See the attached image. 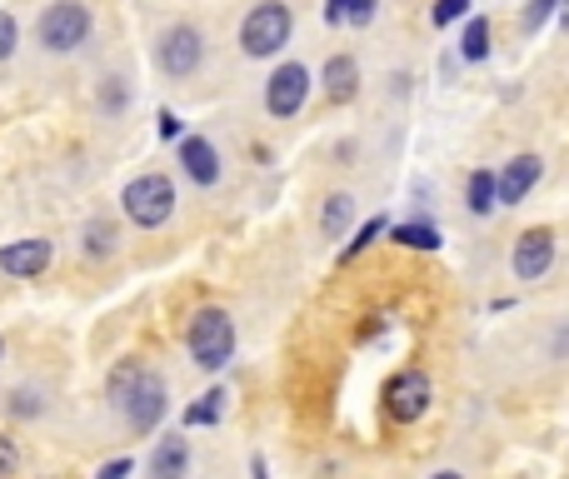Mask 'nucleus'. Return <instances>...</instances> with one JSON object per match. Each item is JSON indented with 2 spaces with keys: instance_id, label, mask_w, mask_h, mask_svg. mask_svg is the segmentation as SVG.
<instances>
[{
  "instance_id": "nucleus-1",
  "label": "nucleus",
  "mask_w": 569,
  "mask_h": 479,
  "mask_svg": "<svg viewBox=\"0 0 569 479\" xmlns=\"http://www.w3.org/2000/svg\"><path fill=\"white\" fill-rule=\"evenodd\" d=\"M36 36L50 56H70L90 40V6L86 0H50L36 20Z\"/></svg>"
},
{
  "instance_id": "nucleus-2",
  "label": "nucleus",
  "mask_w": 569,
  "mask_h": 479,
  "mask_svg": "<svg viewBox=\"0 0 569 479\" xmlns=\"http://www.w3.org/2000/svg\"><path fill=\"white\" fill-rule=\"evenodd\" d=\"M186 345L200 370H220V365H230V355H236V325H230L226 310H196V320H190V330H186Z\"/></svg>"
},
{
  "instance_id": "nucleus-3",
  "label": "nucleus",
  "mask_w": 569,
  "mask_h": 479,
  "mask_svg": "<svg viewBox=\"0 0 569 479\" xmlns=\"http://www.w3.org/2000/svg\"><path fill=\"white\" fill-rule=\"evenodd\" d=\"M120 206H126L130 226L160 230L170 216H176V186H170L166 176H136L126 190H120Z\"/></svg>"
},
{
  "instance_id": "nucleus-4",
  "label": "nucleus",
  "mask_w": 569,
  "mask_h": 479,
  "mask_svg": "<svg viewBox=\"0 0 569 479\" xmlns=\"http://www.w3.org/2000/svg\"><path fill=\"white\" fill-rule=\"evenodd\" d=\"M290 6H280V0H260L256 10L246 16V26H240V50L256 60L276 56V50L290 40Z\"/></svg>"
},
{
  "instance_id": "nucleus-5",
  "label": "nucleus",
  "mask_w": 569,
  "mask_h": 479,
  "mask_svg": "<svg viewBox=\"0 0 569 479\" xmlns=\"http://www.w3.org/2000/svg\"><path fill=\"white\" fill-rule=\"evenodd\" d=\"M120 410H126V420H130V430L136 435H150L160 425V415H166V380L160 375H150L146 365L136 370V380H130V390L120 395Z\"/></svg>"
},
{
  "instance_id": "nucleus-6",
  "label": "nucleus",
  "mask_w": 569,
  "mask_h": 479,
  "mask_svg": "<svg viewBox=\"0 0 569 479\" xmlns=\"http://www.w3.org/2000/svg\"><path fill=\"white\" fill-rule=\"evenodd\" d=\"M200 60H206V36H200L196 26H170L166 36H160V46H156V66L166 70L170 80L196 76Z\"/></svg>"
},
{
  "instance_id": "nucleus-7",
  "label": "nucleus",
  "mask_w": 569,
  "mask_h": 479,
  "mask_svg": "<svg viewBox=\"0 0 569 479\" xmlns=\"http://www.w3.org/2000/svg\"><path fill=\"white\" fill-rule=\"evenodd\" d=\"M425 410H430V375L425 370L390 375V385H385V415L395 425H415Z\"/></svg>"
},
{
  "instance_id": "nucleus-8",
  "label": "nucleus",
  "mask_w": 569,
  "mask_h": 479,
  "mask_svg": "<svg viewBox=\"0 0 569 479\" xmlns=\"http://www.w3.org/2000/svg\"><path fill=\"white\" fill-rule=\"evenodd\" d=\"M305 96H310V70H305L300 60H295V66H280L276 76L266 80V110L270 116H280V120L300 116Z\"/></svg>"
},
{
  "instance_id": "nucleus-9",
  "label": "nucleus",
  "mask_w": 569,
  "mask_h": 479,
  "mask_svg": "<svg viewBox=\"0 0 569 479\" xmlns=\"http://www.w3.org/2000/svg\"><path fill=\"white\" fill-rule=\"evenodd\" d=\"M510 265H515V275H520V280H540V275L555 265V236H550V230H525V236L515 240Z\"/></svg>"
},
{
  "instance_id": "nucleus-10",
  "label": "nucleus",
  "mask_w": 569,
  "mask_h": 479,
  "mask_svg": "<svg viewBox=\"0 0 569 479\" xmlns=\"http://www.w3.org/2000/svg\"><path fill=\"white\" fill-rule=\"evenodd\" d=\"M50 265V240H16V245H0V270L16 275V280H36L46 275Z\"/></svg>"
},
{
  "instance_id": "nucleus-11",
  "label": "nucleus",
  "mask_w": 569,
  "mask_h": 479,
  "mask_svg": "<svg viewBox=\"0 0 569 479\" xmlns=\"http://www.w3.org/2000/svg\"><path fill=\"white\" fill-rule=\"evenodd\" d=\"M535 180H540V160H535V156H515L510 166L495 176V200H500V206H520V200L535 190Z\"/></svg>"
},
{
  "instance_id": "nucleus-12",
  "label": "nucleus",
  "mask_w": 569,
  "mask_h": 479,
  "mask_svg": "<svg viewBox=\"0 0 569 479\" xmlns=\"http://www.w3.org/2000/svg\"><path fill=\"white\" fill-rule=\"evenodd\" d=\"M180 170H186L196 186H216L220 180V156L206 136H186L180 140Z\"/></svg>"
},
{
  "instance_id": "nucleus-13",
  "label": "nucleus",
  "mask_w": 569,
  "mask_h": 479,
  "mask_svg": "<svg viewBox=\"0 0 569 479\" xmlns=\"http://www.w3.org/2000/svg\"><path fill=\"white\" fill-rule=\"evenodd\" d=\"M325 96H330L335 106H350V100L360 96V66H355V56L325 60Z\"/></svg>"
},
{
  "instance_id": "nucleus-14",
  "label": "nucleus",
  "mask_w": 569,
  "mask_h": 479,
  "mask_svg": "<svg viewBox=\"0 0 569 479\" xmlns=\"http://www.w3.org/2000/svg\"><path fill=\"white\" fill-rule=\"evenodd\" d=\"M186 470H190V445L180 435H166L156 445V455H150V479H186Z\"/></svg>"
},
{
  "instance_id": "nucleus-15",
  "label": "nucleus",
  "mask_w": 569,
  "mask_h": 479,
  "mask_svg": "<svg viewBox=\"0 0 569 479\" xmlns=\"http://www.w3.org/2000/svg\"><path fill=\"white\" fill-rule=\"evenodd\" d=\"M380 0H325V20L330 26H370Z\"/></svg>"
},
{
  "instance_id": "nucleus-16",
  "label": "nucleus",
  "mask_w": 569,
  "mask_h": 479,
  "mask_svg": "<svg viewBox=\"0 0 569 479\" xmlns=\"http://www.w3.org/2000/svg\"><path fill=\"white\" fill-rule=\"evenodd\" d=\"M350 220H355V200L350 196H330L325 200V210H320V230L330 240H340L345 230H350Z\"/></svg>"
},
{
  "instance_id": "nucleus-17",
  "label": "nucleus",
  "mask_w": 569,
  "mask_h": 479,
  "mask_svg": "<svg viewBox=\"0 0 569 479\" xmlns=\"http://www.w3.org/2000/svg\"><path fill=\"white\" fill-rule=\"evenodd\" d=\"M390 236H395V245H405V250H440V230H435L430 220H410V226H395Z\"/></svg>"
},
{
  "instance_id": "nucleus-18",
  "label": "nucleus",
  "mask_w": 569,
  "mask_h": 479,
  "mask_svg": "<svg viewBox=\"0 0 569 479\" xmlns=\"http://www.w3.org/2000/svg\"><path fill=\"white\" fill-rule=\"evenodd\" d=\"M116 240H120V230L110 226V220H90V226H86V255H90V260L116 255Z\"/></svg>"
},
{
  "instance_id": "nucleus-19",
  "label": "nucleus",
  "mask_w": 569,
  "mask_h": 479,
  "mask_svg": "<svg viewBox=\"0 0 569 479\" xmlns=\"http://www.w3.org/2000/svg\"><path fill=\"white\" fill-rule=\"evenodd\" d=\"M220 415H226V390H206L196 405L186 410V425L196 430V425H216Z\"/></svg>"
},
{
  "instance_id": "nucleus-20",
  "label": "nucleus",
  "mask_w": 569,
  "mask_h": 479,
  "mask_svg": "<svg viewBox=\"0 0 569 479\" xmlns=\"http://www.w3.org/2000/svg\"><path fill=\"white\" fill-rule=\"evenodd\" d=\"M460 56H465V60H485V56H490V20L475 16L470 26H465V36H460Z\"/></svg>"
},
{
  "instance_id": "nucleus-21",
  "label": "nucleus",
  "mask_w": 569,
  "mask_h": 479,
  "mask_svg": "<svg viewBox=\"0 0 569 479\" xmlns=\"http://www.w3.org/2000/svg\"><path fill=\"white\" fill-rule=\"evenodd\" d=\"M470 210L475 216H490L495 210V170H475L470 176Z\"/></svg>"
},
{
  "instance_id": "nucleus-22",
  "label": "nucleus",
  "mask_w": 569,
  "mask_h": 479,
  "mask_svg": "<svg viewBox=\"0 0 569 479\" xmlns=\"http://www.w3.org/2000/svg\"><path fill=\"white\" fill-rule=\"evenodd\" d=\"M385 230H390V226H385V220H380V216H375V220H365V226H360V236H355L350 245H345V260H355V255H360V250H370V245H375V240H380V236H385Z\"/></svg>"
},
{
  "instance_id": "nucleus-23",
  "label": "nucleus",
  "mask_w": 569,
  "mask_h": 479,
  "mask_svg": "<svg viewBox=\"0 0 569 479\" xmlns=\"http://www.w3.org/2000/svg\"><path fill=\"white\" fill-rule=\"evenodd\" d=\"M560 6H565V0H530V6H525V16H520V20H525V30H540Z\"/></svg>"
},
{
  "instance_id": "nucleus-24",
  "label": "nucleus",
  "mask_w": 569,
  "mask_h": 479,
  "mask_svg": "<svg viewBox=\"0 0 569 479\" xmlns=\"http://www.w3.org/2000/svg\"><path fill=\"white\" fill-rule=\"evenodd\" d=\"M16 40H20L16 16H10V10H0V60H10V56H16Z\"/></svg>"
},
{
  "instance_id": "nucleus-25",
  "label": "nucleus",
  "mask_w": 569,
  "mask_h": 479,
  "mask_svg": "<svg viewBox=\"0 0 569 479\" xmlns=\"http://www.w3.org/2000/svg\"><path fill=\"white\" fill-rule=\"evenodd\" d=\"M126 80H120V76H110L106 80V86H100V106H106V110H126Z\"/></svg>"
},
{
  "instance_id": "nucleus-26",
  "label": "nucleus",
  "mask_w": 569,
  "mask_h": 479,
  "mask_svg": "<svg viewBox=\"0 0 569 479\" xmlns=\"http://www.w3.org/2000/svg\"><path fill=\"white\" fill-rule=\"evenodd\" d=\"M465 10H470V0H435V10H430V20L435 26H450V20H460Z\"/></svg>"
},
{
  "instance_id": "nucleus-27",
  "label": "nucleus",
  "mask_w": 569,
  "mask_h": 479,
  "mask_svg": "<svg viewBox=\"0 0 569 479\" xmlns=\"http://www.w3.org/2000/svg\"><path fill=\"white\" fill-rule=\"evenodd\" d=\"M10 410H16V415H40V395L16 390V395H10Z\"/></svg>"
},
{
  "instance_id": "nucleus-28",
  "label": "nucleus",
  "mask_w": 569,
  "mask_h": 479,
  "mask_svg": "<svg viewBox=\"0 0 569 479\" xmlns=\"http://www.w3.org/2000/svg\"><path fill=\"white\" fill-rule=\"evenodd\" d=\"M16 465H20L16 445H10V440H6V435H0V479H10V475H16Z\"/></svg>"
},
{
  "instance_id": "nucleus-29",
  "label": "nucleus",
  "mask_w": 569,
  "mask_h": 479,
  "mask_svg": "<svg viewBox=\"0 0 569 479\" xmlns=\"http://www.w3.org/2000/svg\"><path fill=\"white\" fill-rule=\"evenodd\" d=\"M126 475H130V460H110V465H106V470H100L96 479H126Z\"/></svg>"
},
{
  "instance_id": "nucleus-30",
  "label": "nucleus",
  "mask_w": 569,
  "mask_h": 479,
  "mask_svg": "<svg viewBox=\"0 0 569 479\" xmlns=\"http://www.w3.org/2000/svg\"><path fill=\"white\" fill-rule=\"evenodd\" d=\"M160 136H166V140H176V136H180V120L170 116V110H160Z\"/></svg>"
},
{
  "instance_id": "nucleus-31",
  "label": "nucleus",
  "mask_w": 569,
  "mask_h": 479,
  "mask_svg": "<svg viewBox=\"0 0 569 479\" xmlns=\"http://www.w3.org/2000/svg\"><path fill=\"white\" fill-rule=\"evenodd\" d=\"M250 475H256V479H266V460H250Z\"/></svg>"
},
{
  "instance_id": "nucleus-32",
  "label": "nucleus",
  "mask_w": 569,
  "mask_h": 479,
  "mask_svg": "<svg viewBox=\"0 0 569 479\" xmlns=\"http://www.w3.org/2000/svg\"><path fill=\"white\" fill-rule=\"evenodd\" d=\"M430 479H465V475H455V470H440V475H430Z\"/></svg>"
},
{
  "instance_id": "nucleus-33",
  "label": "nucleus",
  "mask_w": 569,
  "mask_h": 479,
  "mask_svg": "<svg viewBox=\"0 0 569 479\" xmlns=\"http://www.w3.org/2000/svg\"><path fill=\"white\" fill-rule=\"evenodd\" d=\"M0 355H6V340H0Z\"/></svg>"
}]
</instances>
